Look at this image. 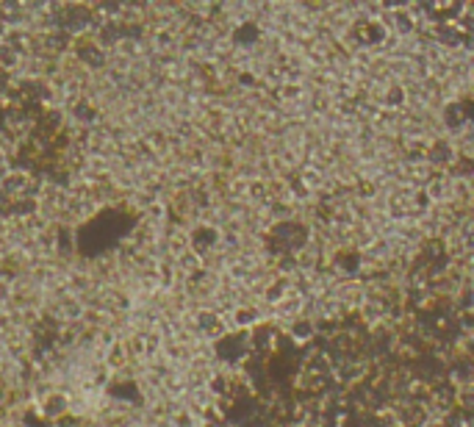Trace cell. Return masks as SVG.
Segmentation results:
<instances>
[{"label":"cell","instance_id":"obj_1","mask_svg":"<svg viewBox=\"0 0 474 427\" xmlns=\"http://www.w3.org/2000/svg\"><path fill=\"white\" fill-rule=\"evenodd\" d=\"M31 183H34V178L26 169H6L3 180H0V189H3L6 194H12V197H26Z\"/></svg>","mask_w":474,"mask_h":427},{"label":"cell","instance_id":"obj_2","mask_svg":"<svg viewBox=\"0 0 474 427\" xmlns=\"http://www.w3.org/2000/svg\"><path fill=\"white\" fill-rule=\"evenodd\" d=\"M39 410L45 413V416H61V413H67V397L64 394H50L42 405H39Z\"/></svg>","mask_w":474,"mask_h":427},{"label":"cell","instance_id":"obj_3","mask_svg":"<svg viewBox=\"0 0 474 427\" xmlns=\"http://www.w3.org/2000/svg\"><path fill=\"white\" fill-rule=\"evenodd\" d=\"M172 194H175V200H184V191H181V189H175V191H172ZM189 200H192V191H186V208H189V205H192V202H189ZM175 205H178V211H184V202H175Z\"/></svg>","mask_w":474,"mask_h":427}]
</instances>
